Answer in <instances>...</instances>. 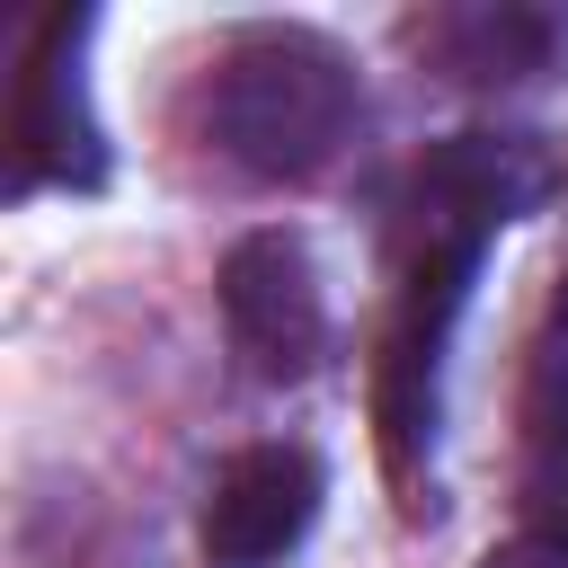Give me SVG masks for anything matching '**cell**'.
Here are the masks:
<instances>
[{
    "mask_svg": "<svg viewBox=\"0 0 568 568\" xmlns=\"http://www.w3.org/2000/svg\"><path fill=\"white\" fill-rule=\"evenodd\" d=\"M355 62L320 27H248L213 53L204 80V133L248 178H311L355 133Z\"/></svg>",
    "mask_w": 568,
    "mask_h": 568,
    "instance_id": "obj_1",
    "label": "cell"
},
{
    "mask_svg": "<svg viewBox=\"0 0 568 568\" xmlns=\"http://www.w3.org/2000/svg\"><path fill=\"white\" fill-rule=\"evenodd\" d=\"M222 320L257 382H302L328 355V293L302 231H248L222 257Z\"/></svg>",
    "mask_w": 568,
    "mask_h": 568,
    "instance_id": "obj_2",
    "label": "cell"
},
{
    "mask_svg": "<svg viewBox=\"0 0 568 568\" xmlns=\"http://www.w3.org/2000/svg\"><path fill=\"white\" fill-rule=\"evenodd\" d=\"M80 36L89 18H44L36 27V53H27V80H18V115H9V142H18V186H98L106 178V151H98V115H89V80H80Z\"/></svg>",
    "mask_w": 568,
    "mask_h": 568,
    "instance_id": "obj_3",
    "label": "cell"
},
{
    "mask_svg": "<svg viewBox=\"0 0 568 568\" xmlns=\"http://www.w3.org/2000/svg\"><path fill=\"white\" fill-rule=\"evenodd\" d=\"M320 515V462L302 444H248L204 506V559L213 568H275L302 550Z\"/></svg>",
    "mask_w": 568,
    "mask_h": 568,
    "instance_id": "obj_4",
    "label": "cell"
},
{
    "mask_svg": "<svg viewBox=\"0 0 568 568\" xmlns=\"http://www.w3.org/2000/svg\"><path fill=\"white\" fill-rule=\"evenodd\" d=\"M541 195V160L524 142L497 133H462L417 169V240H462L488 248V231H506L524 204Z\"/></svg>",
    "mask_w": 568,
    "mask_h": 568,
    "instance_id": "obj_5",
    "label": "cell"
},
{
    "mask_svg": "<svg viewBox=\"0 0 568 568\" xmlns=\"http://www.w3.org/2000/svg\"><path fill=\"white\" fill-rule=\"evenodd\" d=\"M524 426H532V515H541L550 541H568V284L550 293L541 337H532Z\"/></svg>",
    "mask_w": 568,
    "mask_h": 568,
    "instance_id": "obj_6",
    "label": "cell"
},
{
    "mask_svg": "<svg viewBox=\"0 0 568 568\" xmlns=\"http://www.w3.org/2000/svg\"><path fill=\"white\" fill-rule=\"evenodd\" d=\"M444 44L462 53V71H470V80H515L524 62H541L550 27H541V18H524V9H470V18H453V27H444Z\"/></svg>",
    "mask_w": 568,
    "mask_h": 568,
    "instance_id": "obj_7",
    "label": "cell"
},
{
    "mask_svg": "<svg viewBox=\"0 0 568 568\" xmlns=\"http://www.w3.org/2000/svg\"><path fill=\"white\" fill-rule=\"evenodd\" d=\"M488 568H568V541H550V532H532V541H515V550H497Z\"/></svg>",
    "mask_w": 568,
    "mask_h": 568,
    "instance_id": "obj_8",
    "label": "cell"
}]
</instances>
